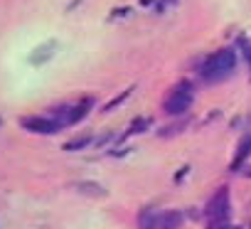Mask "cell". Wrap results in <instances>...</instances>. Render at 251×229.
Returning a JSON list of instances; mask_svg holds the SVG:
<instances>
[{
    "label": "cell",
    "instance_id": "6",
    "mask_svg": "<svg viewBox=\"0 0 251 229\" xmlns=\"http://www.w3.org/2000/svg\"><path fill=\"white\" fill-rule=\"evenodd\" d=\"M74 190H76L81 197H91V200H101V197L108 195V190L101 187V185H96V182H76Z\"/></svg>",
    "mask_w": 251,
    "mask_h": 229
},
{
    "label": "cell",
    "instance_id": "14",
    "mask_svg": "<svg viewBox=\"0 0 251 229\" xmlns=\"http://www.w3.org/2000/svg\"><path fill=\"white\" fill-rule=\"evenodd\" d=\"M209 229H229V222H217V224H209Z\"/></svg>",
    "mask_w": 251,
    "mask_h": 229
},
{
    "label": "cell",
    "instance_id": "17",
    "mask_svg": "<svg viewBox=\"0 0 251 229\" xmlns=\"http://www.w3.org/2000/svg\"><path fill=\"white\" fill-rule=\"evenodd\" d=\"M168 3H177V0H168Z\"/></svg>",
    "mask_w": 251,
    "mask_h": 229
},
{
    "label": "cell",
    "instance_id": "8",
    "mask_svg": "<svg viewBox=\"0 0 251 229\" xmlns=\"http://www.w3.org/2000/svg\"><path fill=\"white\" fill-rule=\"evenodd\" d=\"M54 50H57V42H47L45 47H37V50L32 52V64H42V62H47V59L54 54Z\"/></svg>",
    "mask_w": 251,
    "mask_h": 229
},
{
    "label": "cell",
    "instance_id": "3",
    "mask_svg": "<svg viewBox=\"0 0 251 229\" xmlns=\"http://www.w3.org/2000/svg\"><path fill=\"white\" fill-rule=\"evenodd\" d=\"M207 217H209V224L229 222V190H226V187H222V190L212 197V202H209V207H207Z\"/></svg>",
    "mask_w": 251,
    "mask_h": 229
},
{
    "label": "cell",
    "instance_id": "2",
    "mask_svg": "<svg viewBox=\"0 0 251 229\" xmlns=\"http://www.w3.org/2000/svg\"><path fill=\"white\" fill-rule=\"evenodd\" d=\"M190 103H192V89H190V84H177L173 89V94L165 99L163 108H165V113H170V116H180V113H185L190 108Z\"/></svg>",
    "mask_w": 251,
    "mask_h": 229
},
{
    "label": "cell",
    "instance_id": "5",
    "mask_svg": "<svg viewBox=\"0 0 251 229\" xmlns=\"http://www.w3.org/2000/svg\"><path fill=\"white\" fill-rule=\"evenodd\" d=\"M94 106V99L91 96H84V101H79L74 108H69V113H67V119H64V124L69 126V124H79L86 113H89V108Z\"/></svg>",
    "mask_w": 251,
    "mask_h": 229
},
{
    "label": "cell",
    "instance_id": "15",
    "mask_svg": "<svg viewBox=\"0 0 251 229\" xmlns=\"http://www.w3.org/2000/svg\"><path fill=\"white\" fill-rule=\"evenodd\" d=\"M246 175H249V178H251V168H246Z\"/></svg>",
    "mask_w": 251,
    "mask_h": 229
},
{
    "label": "cell",
    "instance_id": "7",
    "mask_svg": "<svg viewBox=\"0 0 251 229\" xmlns=\"http://www.w3.org/2000/svg\"><path fill=\"white\" fill-rule=\"evenodd\" d=\"M182 224V214L180 212H160V224H158V229H177Z\"/></svg>",
    "mask_w": 251,
    "mask_h": 229
},
{
    "label": "cell",
    "instance_id": "4",
    "mask_svg": "<svg viewBox=\"0 0 251 229\" xmlns=\"http://www.w3.org/2000/svg\"><path fill=\"white\" fill-rule=\"evenodd\" d=\"M20 126L27 128V131H32V133H45V136L47 133H57L62 128L59 121L47 119V116H25V119H20Z\"/></svg>",
    "mask_w": 251,
    "mask_h": 229
},
{
    "label": "cell",
    "instance_id": "12",
    "mask_svg": "<svg viewBox=\"0 0 251 229\" xmlns=\"http://www.w3.org/2000/svg\"><path fill=\"white\" fill-rule=\"evenodd\" d=\"M89 143H91V138H89V136H81V138H76V141L64 143V151H79V148H86Z\"/></svg>",
    "mask_w": 251,
    "mask_h": 229
},
{
    "label": "cell",
    "instance_id": "9",
    "mask_svg": "<svg viewBox=\"0 0 251 229\" xmlns=\"http://www.w3.org/2000/svg\"><path fill=\"white\" fill-rule=\"evenodd\" d=\"M160 224V212H143L138 219V229H158Z\"/></svg>",
    "mask_w": 251,
    "mask_h": 229
},
{
    "label": "cell",
    "instance_id": "1",
    "mask_svg": "<svg viewBox=\"0 0 251 229\" xmlns=\"http://www.w3.org/2000/svg\"><path fill=\"white\" fill-rule=\"evenodd\" d=\"M236 67V52L231 47H224L219 50L217 54H212L204 64H202V79L207 84H214V81H222L226 79Z\"/></svg>",
    "mask_w": 251,
    "mask_h": 229
},
{
    "label": "cell",
    "instance_id": "11",
    "mask_svg": "<svg viewBox=\"0 0 251 229\" xmlns=\"http://www.w3.org/2000/svg\"><path fill=\"white\" fill-rule=\"evenodd\" d=\"M249 153H251V136H249V138L241 143V148L236 151V158H234V165H231V168H234V170H236V168H241V165H244V160L249 158Z\"/></svg>",
    "mask_w": 251,
    "mask_h": 229
},
{
    "label": "cell",
    "instance_id": "16",
    "mask_svg": "<svg viewBox=\"0 0 251 229\" xmlns=\"http://www.w3.org/2000/svg\"><path fill=\"white\" fill-rule=\"evenodd\" d=\"M249 62H251V50H249Z\"/></svg>",
    "mask_w": 251,
    "mask_h": 229
},
{
    "label": "cell",
    "instance_id": "10",
    "mask_svg": "<svg viewBox=\"0 0 251 229\" xmlns=\"http://www.w3.org/2000/svg\"><path fill=\"white\" fill-rule=\"evenodd\" d=\"M185 128H187V119L175 121V124H170V126L160 128V131H158V136H160V138H170V136H177V133H180V131H185Z\"/></svg>",
    "mask_w": 251,
    "mask_h": 229
},
{
    "label": "cell",
    "instance_id": "13",
    "mask_svg": "<svg viewBox=\"0 0 251 229\" xmlns=\"http://www.w3.org/2000/svg\"><path fill=\"white\" fill-rule=\"evenodd\" d=\"M131 91H133V86H131V89H126V91H123V94H118V96H113V101H108V103H106L103 108H106V111H111L113 106L123 103V101H126V96H131Z\"/></svg>",
    "mask_w": 251,
    "mask_h": 229
}]
</instances>
